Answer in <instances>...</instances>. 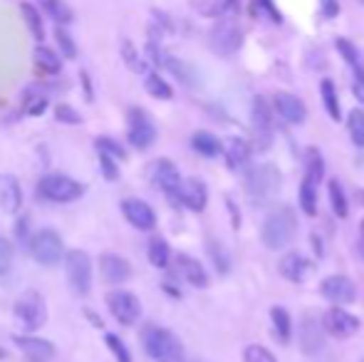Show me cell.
Wrapping results in <instances>:
<instances>
[{"instance_id":"6da1fadb","label":"cell","mask_w":364,"mask_h":362,"mask_svg":"<svg viewBox=\"0 0 364 362\" xmlns=\"http://www.w3.org/2000/svg\"><path fill=\"white\" fill-rule=\"evenodd\" d=\"M295 233H297V216L290 206H275L265 216L263 228H260V238H263L265 248H270V251L285 248L295 238Z\"/></svg>"},{"instance_id":"7a4b0ae2","label":"cell","mask_w":364,"mask_h":362,"mask_svg":"<svg viewBox=\"0 0 364 362\" xmlns=\"http://www.w3.org/2000/svg\"><path fill=\"white\" fill-rule=\"evenodd\" d=\"M141 345H144V353L154 362H186L181 340L166 328L146 325L141 330Z\"/></svg>"},{"instance_id":"3957f363","label":"cell","mask_w":364,"mask_h":362,"mask_svg":"<svg viewBox=\"0 0 364 362\" xmlns=\"http://www.w3.org/2000/svg\"><path fill=\"white\" fill-rule=\"evenodd\" d=\"M280 186H283V174L273 164L255 166L245 179V193H248V201L253 206H265L280 191Z\"/></svg>"},{"instance_id":"277c9868","label":"cell","mask_w":364,"mask_h":362,"mask_svg":"<svg viewBox=\"0 0 364 362\" xmlns=\"http://www.w3.org/2000/svg\"><path fill=\"white\" fill-rule=\"evenodd\" d=\"M13 313L28 333H35L48 323V305H45V298L38 290H25L23 295H18Z\"/></svg>"},{"instance_id":"5b68a950","label":"cell","mask_w":364,"mask_h":362,"mask_svg":"<svg viewBox=\"0 0 364 362\" xmlns=\"http://www.w3.org/2000/svg\"><path fill=\"white\" fill-rule=\"evenodd\" d=\"M85 193V186L68 174H48L38 181V196L53 203H70Z\"/></svg>"},{"instance_id":"8992f818","label":"cell","mask_w":364,"mask_h":362,"mask_svg":"<svg viewBox=\"0 0 364 362\" xmlns=\"http://www.w3.org/2000/svg\"><path fill=\"white\" fill-rule=\"evenodd\" d=\"M28 246H30L33 258L40 263V266H58L65 256L63 236H60L58 231H53V228H43V231H38L28 241Z\"/></svg>"},{"instance_id":"52a82bcc","label":"cell","mask_w":364,"mask_h":362,"mask_svg":"<svg viewBox=\"0 0 364 362\" xmlns=\"http://www.w3.org/2000/svg\"><path fill=\"white\" fill-rule=\"evenodd\" d=\"M65 273H68L70 290L75 295H87L92 290V258L90 253L73 248L65 253Z\"/></svg>"},{"instance_id":"ba28073f","label":"cell","mask_w":364,"mask_h":362,"mask_svg":"<svg viewBox=\"0 0 364 362\" xmlns=\"http://www.w3.org/2000/svg\"><path fill=\"white\" fill-rule=\"evenodd\" d=\"M208 43H211V50L216 55L230 58V55L238 53V48L243 45V30H240V25L235 23L233 18H223L213 25Z\"/></svg>"},{"instance_id":"9c48e42d","label":"cell","mask_w":364,"mask_h":362,"mask_svg":"<svg viewBox=\"0 0 364 362\" xmlns=\"http://www.w3.org/2000/svg\"><path fill=\"white\" fill-rule=\"evenodd\" d=\"M107 308H109L112 318L127 328L136 325V320L141 318V300L129 290H112L107 295Z\"/></svg>"},{"instance_id":"30bf717a","label":"cell","mask_w":364,"mask_h":362,"mask_svg":"<svg viewBox=\"0 0 364 362\" xmlns=\"http://www.w3.org/2000/svg\"><path fill=\"white\" fill-rule=\"evenodd\" d=\"M127 122H129V132H127L129 144L136 147V149H149L154 144V139H156V127H154L151 117L139 107H132L129 115H127Z\"/></svg>"},{"instance_id":"8fae6325","label":"cell","mask_w":364,"mask_h":362,"mask_svg":"<svg viewBox=\"0 0 364 362\" xmlns=\"http://www.w3.org/2000/svg\"><path fill=\"white\" fill-rule=\"evenodd\" d=\"M322 328L335 338H350L360 330V318L342 308H330L322 315Z\"/></svg>"},{"instance_id":"7c38bea8","label":"cell","mask_w":364,"mask_h":362,"mask_svg":"<svg viewBox=\"0 0 364 362\" xmlns=\"http://www.w3.org/2000/svg\"><path fill=\"white\" fill-rule=\"evenodd\" d=\"M173 201L183 203L188 211L201 213L203 208H206V203H208L206 183H203L201 179H196V176H191V179H181V186H178L176 198H173Z\"/></svg>"},{"instance_id":"4fadbf2b","label":"cell","mask_w":364,"mask_h":362,"mask_svg":"<svg viewBox=\"0 0 364 362\" xmlns=\"http://www.w3.org/2000/svg\"><path fill=\"white\" fill-rule=\"evenodd\" d=\"M122 213H124L127 221L134 228H139V231H151V228L156 226V213H154V208L149 206L146 201H141V198H124V201H122Z\"/></svg>"},{"instance_id":"5bb4252c","label":"cell","mask_w":364,"mask_h":362,"mask_svg":"<svg viewBox=\"0 0 364 362\" xmlns=\"http://www.w3.org/2000/svg\"><path fill=\"white\" fill-rule=\"evenodd\" d=\"M320 293L335 305L352 303V300L357 298L355 283H352L347 275H330V278H325V280H322V285H320Z\"/></svg>"},{"instance_id":"9a60e30c","label":"cell","mask_w":364,"mask_h":362,"mask_svg":"<svg viewBox=\"0 0 364 362\" xmlns=\"http://www.w3.org/2000/svg\"><path fill=\"white\" fill-rule=\"evenodd\" d=\"M15 345L28 362H50L55 358V345L35 335H15Z\"/></svg>"},{"instance_id":"2e32d148","label":"cell","mask_w":364,"mask_h":362,"mask_svg":"<svg viewBox=\"0 0 364 362\" xmlns=\"http://www.w3.org/2000/svg\"><path fill=\"white\" fill-rule=\"evenodd\" d=\"M253 127L255 134H258V149H265L270 144V137H273V115H270V105L265 97H255L253 100Z\"/></svg>"},{"instance_id":"e0dca14e","label":"cell","mask_w":364,"mask_h":362,"mask_svg":"<svg viewBox=\"0 0 364 362\" xmlns=\"http://www.w3.org/2000/svg\"><path fill=\"white\" fill-rule=\"evenodd\" d=\"M151 179L168 198H176V191H178V186H181V174H178L176 164H173L171 159H159L156 164H154Z\"/></svg>"},{"instance_id":"ac0fdd59","label":"cell","mask_w":364,"mask_h":362,"mask_svg":"<svg viewBox=\"0 0 364 362\" xmlns=\"http://www.w3.org/2000/svg\"><path fill=\"white\" fill-rule=\"evenodd\" d=\"M100 271L102 278L109 285H119L127 283L132 278V266L124 256H117V253H102L100 258Z\"/></svg>"},{"instance_id":"d6986e66","label":"cell","mask_w":364,"mask_h":362,"mask_svg":"<svg viewBox=\"0 0 364 362\" xmlns=\"http://www.w3.org/2000/svg\"><path fill=\"white\" fill-rule=\"evenodd\" d=\"M275 110H278V115L283 117L285 122H290V124H302L307 117V107L302 105L300 97L290 95V92H278L273 100Z\"/></svg>"},{"instance_id":"ffe728a7","label":"cell","mask_w":364,"mask_h":362,"mask_svg":"<svg viewBox=\"0 0 364 362\" xmlns=\"http://www.w3.org/2000/svg\"><path fill=\"white\" fill-rule=\"evenodd\" d=\"M23 206V188H20L18 176L0 174V211L18 213Z\"/></svg>"},{"instance_id":"44dd1931","label":"cell","mask_w":364,"mask_h":362,"mask_svg":"<svg viewBox=\"0 0 364 362\" xmlns=\"http://www.w3.org/2000/svg\"><path fill=\"white\" fill-rule=\"evenodd\" d=\"M322 345H325L322 325L317 323L315 318L305 315V318H302V325H300V348H302V353L315 355V353H320V350H322Z\"/></svg>"},{"instance_id":"7402d4cb","label":"cell","mask_w":364,"mask_h":362,"mask_svg":"<svg viewBox=\"0 0 364 362\" xmlns=\"http://www.w3.org/2000/svg\"><path fill=\"white\" fill-rule=\"evenodd\" d=\"M176 268H178V273H181V278L186 280L188 285H193V288H206L208 285L206 268H203L201 261H196V258L181 253V256L176 258Z\"/></svg>"},{"instance_id":"603a6c76","label":"cell","mask_w":364,"mask_h":362,"mask_svg":"<svg viewBox=\"0 0 364 362\" xmlns=\"http://www.w3.org/2000/svg\"><path fill=\"white\" fill-rule=\"evenodd\" d=\"M310 271H312V263L307 258H302L300 253H288L280 261V275L292 280V283H302Z\"/></svg>"},{"instance_id":"cb8c5ba5","label":"cell","mask_w":364,"mask_h":362,"mask_svg":"<svg viewBox=\"0 0 364 362\" xmlns=\"http://www.w3.org/2000/svg\"><path fill=\"white\" fill-rule=\"evenodd\" d=\"M220 151H225V161H228L230 169H240L250 159V144L245 139H240V137L228 139Z\"/></svg>"},{"instance_id":"d4e9b609","label":"cell","mask_w":364,"mask_h":362,"mask_svg":"<svg viewBox=\"0 0 364 362\" xmlns=\"http://www.w3.org/2000/svg\"><path fill=\"white\" fill-rule=\"evenodd\" d=\"M337 50H340L342 58L350 63V68L355 70V82H364V60H362L360 50H357L355 45H352L350 40H345V38L337 40Z\"/></svg>"},{"instance_id":"484cf974","label":"cell","mask_w":364,"mask_h":362,"mask_svg":"<svg viewBox=\"0 0 364 362\" xmlns=\"http://www.w3.org/2000/svg\"><path fill=\"white\" fill-rule=\"evenodd\" d=\"M33 60H35V68H38L40 73H45V75H58L60 68H63V60H60L50 48H45V45L35 48Z\"/></svg>"},{"instance_id":"4316f807","label":"cell","mask_w":364,"mask_h":362,"mask_svg":"<svg viewBox=\"0 0 364 362\" xmlns=\"http://www.w3.org/2000/svg\"><path fill=\"white\" fill-rule=\"evenodd\" d=\"M191 147L198 151L201 156H218L223 144L218 142V137H213L211 132H196L191 137Z\"/></svg>"},{"instance_id":"83f0119b","label":"cell","mask_w":364,"mask_h":362,"mask_svg":"<svg viewBox=\"0 0 364 362\" xmlns=\"http://www.w3.org/2000/svg\"><path fill=\"white\" fill-rule=\"evenodd\" d=\"M317 179H312V176L305 174V179H302V186H300V206L302 211L307 213V216H315L317 213Z\"/></svg>"},{"instance_id":"f1b7e54d","label":"cell","mask_w":364,"mask_h":362,"mask_svg":"<svg viewBox=\"0 0 364 362\" xmlns=\"http://www.w3.org/2000/svg\"><path fill=\"white\" fill-rule=\"evenodd\" d=\"M146 256L154 268H166L168 261H171V248H168V243L164 238H151V243L146 248Z\"/></svg>"},{"instance_id":"f546056e","label":"cell","mask_w":364,"mask_h":362,"mask_svg":"<svg viewBox=\"0 0 364 362\" xmlns=\"http://www.w3.org/2000/svg\"><path fill=\"white\" fill-rule=\"evenodd\" d=\"M20 13H23V20L28 25V30L33 33L35 40H43L45 38V28H43V15L38 13V8L30 3H23L20 5Z\"/></svg>"},{"instance_id":"4dcf8cb0","label":"cell","mask_w":364,"mask_h":362,"mask_svg":"<svg viewBox=\"0 0 364 362\" xmlns=\"http://www.w3.org/2000/svg\"><path fill=\"white\" fill-rule=\"evenodd\" d=\"M43 8H45V13L55 20V23L68 25V23H73V18H75L73 8H70L68 3H63V0H43Z\"/></svg>"},{"instance_id":"1f68e13d","label":"cell","mask_w":364,"mask_h":362,"mask_svg":"<svg viewBox=\"0 0 364 362\" xmlns=\"http://www.w3.org/2000/svg\"><path fill=\"white\" fill-rule=\"evenodd\" d=\"M320 92H322V102H325L327 115L337 122L342 115H340V100H337V90H335V85H332V80H322Z\"/></svg>"},{"instance_id":"d6a6232c","label":"cell","mask_w":364,"mask_h":362,"mask_svg":"<svg viewBox=\"0 0 364 362\" xmlns=\"http://www.w3.org/2000/svg\"><path fill=\"white\" fill-rule=\"evenodd\" d=\"M144 87H146L149 95H151V97H156V100H171V97H173L171 85H168L166 80H164L161 75H156V73L146 75V82H144Z\"/></svg>"},{"instance_id":"836d02e7","label":"cell","mask_w":364,"mask_h":362,"mask_svg":"<svg viewBox=\"0 0 364 362\" xmlns=\"http://www.w3.org/2000/svg\"><path fill=\"white\" fill-rule=\"evenodd\" d=\"M270 318H273V328H275V333H278V340H280V343H288L290 330H292L290 313H288V310H283V308H273V310H270Z\"/></svg>"},{"instance_id":"e575fe53","label":"cell","mask_w":364,"mask_h":362,"mask_svg":"<svg viewBox=\"0 0 364 362\" xmlns=\"http://www.w3.org/2000/svg\"><path fill=\"white\" fill-rule=\"evenodd\" d=\"M327 188H330V203H332V211H335L340 218H345L347 213H350V208H347V206H350V203H347V196H345V191H342L340 181L332 179V181H330V186H327Z\"/></svg>"},{"instance_id":"d590c367","label":"cell","mask_w":364,"mask_h":362,"mask_svg":"<svg viewBox=\"0 0 364 362\" xmlns=\"http://www.w3.org/2000/svg\"><path fill=\"white\" fill-rule=\"evenodd\" d=\"M347 127H350V137H352V142H355V147L364 149V112L352 110L350 119H347Z\"/></svg>"},{"instance_id":"8d00e7d4","label":"cell","mask_w":364,"mask_h":362,"mask_svg":"<svg viewBox=\"0 0 364 362\" xmlns=\"http://www.w3.org/2000/svg\"><path fill=\"white\" fill-rule=\"evenodd\" d=\"M23 110H25V115H30V117H40V115H45V110H48V97L43 95V92H28L25 95V105H23Z\"/></svg>"},{"instance_id":"74e56055","label":"cell","mask_w":364,"mask_h":362,"mask_svg":"<svg viewBox=\"0 0 364 362\" xmlns=\"http://www.w3.org/2000/svg\"><path fill=\"white\" fill-rule=\"evenodd\" d=\"M122 60H124L127 68L134 70V73H144V70H146V63L139 58V55H136V48L129 43V40H124V43H122Z\"/></svg>"},{"instance_id":"f35d334b","label":"cell","mask_w":364,"mask_h":362,"mask_svg":"<svg viewBox=\"0 0 364 362\" xmlns=\"http://www.w3.org/2000/svg\"><path fill=\"white\" fill-rule=\"evenodd\" d=\"M95 147H97V154H109L114 156V159H127V151L122 149L119 144H117L114 139H109V137H97L95 139Z\"/></svg>"},{"instance_id":"ab89813d","label":"cell","mask_w":364,"mask_h":362,"mask_svg":"<svg viewBox=\"0 0 364 362\" xmlns=\"http://www.w3.org/2000/svg\"><path fill=\"white\" fill-rule=\"evenodd\" d=\"M307 176H312L317 181H322V176H325V159H322V154L317 149L307 151Z\"/></svg>"},{"instance_id":"60d3db41","label":"cell","mask_w":364,"mask_h":362,"mask_svg":"<svg viewBox=\"0 0 364 362\" xmlns=\"http://www.w3.org/2000/svg\"><path fill=\"white\" fill-rule=\"evenodd\" d=\"M243 362H278L270 350H265L263 345H248L243 350Z\"/></svg>"},{"instance_id":"b9f144b4","label":"cell","mask_w":364,"mask_h":362,"mask_svg":"<svg viewBox=\"0 0 364 362\" xmlns=\"http://www.w3.org/2000/svg\"><path fill=\"white\" fill-rule=\"evenodd\" d=\"M55 38H58V45H60V50H63V58L75 60L77 58V45H75V40L70 38L68 30L58 28V30H55Z\"/></svg>"},{"instance_id":"7bdbcfd3","label":"cell","mask_w":364,"mask_h":362,"mask_svg":"<svg viewBox=\"0 0 364 362\" xmlns=\"http://www.w3.org/2000/svg\"><path fill=\"white\" fill-rule=\"evenodd\" d=\"M107 348L114 353V358H117V362H132V355H129V350H127V345L122 343L119 338H117L114 333H107Z\"/></svg>"},{"instance_id":"ee69618b","label":"cell","mask_w":364,"mask_h":362,"mask_svg":"<svg viewBox=\"0 0 364 362\" xmlns=\"http://www.w3.org/2000/svg\"><path fill=\"white\" fill-rule=\"evenodd\" d=\"M100 169H102V176L107 181H117L119 179V166H117V159L109 154H100Z\"/></svg>"},{"instance_id":"f6af8a7d","label":"cell","mask_w":364,"mask_h":362,"mask_svg":"<svg viewBox=\"0 0 364 362\" xmlns=\"http://www.w3.org/2000/svg\"><path fill=\"white\" fill-rule=\"evenodd\" d=\"M55 117H58L63 124H80V122H82V115H80V112H75V107H70V105H58V107H55Z\"/></svg>"},{"instance_id":"bcb514c9","label":"cell","mask_w":364,"mask_h":362,"mask_svg":"<svg viewBox=\"0 0 364 362\" xmlns=\"http://www.w3.org/2000/svg\"><path fill=\"white\" fill-rule=\"evenodd\" d=\"M13 266V243L0 236V275H5Z\"/></svg>"},{"instance_id":"7dc6e473","label":"cell","mask_w":364,"mask_h":362,"mask_svg":"<svg viewBox=\"0 0 364 362\" xmlns=\"http://www.w3.org/2000/svg\"><path fill=\"white\" fill-rule=\"evenodd\" d=\"M260 10H263L265 15H270L275 23H280V13L275 10L273 0H253V3H250V13L253 15H260Z\"/></svg>"},{"instance_id":"c3c4849f","label":"cell","mask_w":364,"mask_h":362,"mask_svg":"<svg viewBox=\"0 0 364 362\" xmlns=\"http://www.w3.org/2000/svg\"><path fill=\"white\" fill-rule=\"evenodd\" d=\"M211 256H213V261H216V266H218V273H225L228 271V258L223 256V251H218V243H211Z\"/></svg>"},{"instance_id":"681fc988","label":"cell","mask_w":364,"mask_h":362,"mask_svg":"<svg viewBox=\"0 0 364 362\" xmlns=\"http://www.w3.org/2000/svg\"><path fill=\"white\" fill-rule=\"evenodd\" d=\"M320 10L325 18H335L340 13V3L337 0H320Z\"/></svg>"},{"instance_id":"f907efd6","label":"cell","mask_w":364,"mask_h":362,"mask_svg":"<svg viewBox=\"0 0 364 362\" xmlns=\"http://www.w3.org/2000/svg\"><path fill=\"white\" fill-rule=\"evenodd\" d=\"M25 236H28V218L18 223V238L20 241H25Z\"/></svg>"},{"instance_id":"816d5d0a","label":"cell","mask_w":364,"mask_h":362,"mask_svg":"<svg viewBox=\"0 0 364 362\" xmlns=\"http://www.w3.org/2000/svg\"><path fill=\"white\" fill-rule=\"evenodd\" d=\"M355 95H357V100L364 105V82H355Z\"/></svg>"},{"instance_id":"f5cc1de1","label":"cell","mask_w":364,"mask_h":362,"mask_svg":"<svg viewBox=\"0 0 364 362\" xmlns=\"http://www.w3.org/2000/svg\"><path fill=\"white\" fill-rule=\"evenodd\" d=\"M360 233H362V241H364V218H362V223H360Z\"/></svg>"},{"instance_id":"db71d44e","label":"cell","mask_w":364,"mask_h":362,"mask_svg":"<svg viewBox=\"0 0 364 362\" xmlns=\"http://www.w3.org/2000/svg\"><path fill=\"white\" fill-rule=\"evenodd\" d=\"M357 198H360V201H364V191H360V193H357Z\"/></svg>"},{"instance_id":"11a10c76","label":"cell","mask_w":364,"mask_h":362,"mask_svg":"<svg viewBox=\"0 0 364 362\" xmlns=\"http://www.w3.org/2000/svg\"><path fill=\"white\" fill-rule=\"evenodd\" d=\"M360 3H362V5H364V0H360Z\"/></svg>"}]
</instances>
